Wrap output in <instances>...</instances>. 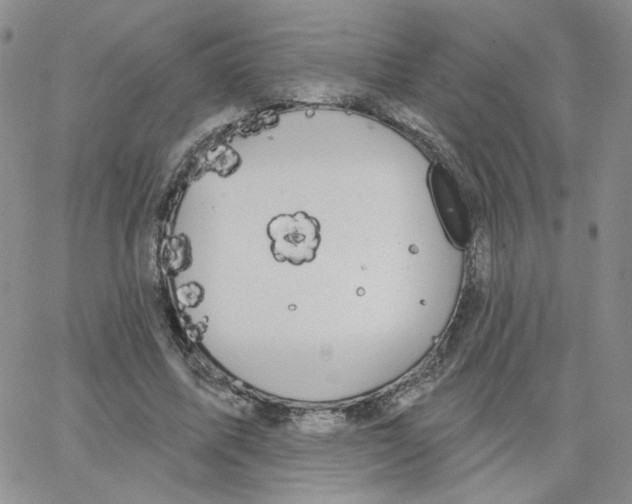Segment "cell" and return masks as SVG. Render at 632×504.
Masks as SVG:
<instances>
[{
    "label": "cell",
    "mask_w": 632,
    "mask_h": 504,
    "mask_svg": "<svg viewBox=\"0 0 632 504\" xmlns=\"http://www.w3.org/2000/svg\"><path fill=\"white\" fill-rule=\"evenodd\" d=\"M267 235L273 257L295 266L312 262L321 242L319 222L303 211L275 216L267 225Z\"/></svg>",
    "instance_id": "cell-1"
}]
</instances>
